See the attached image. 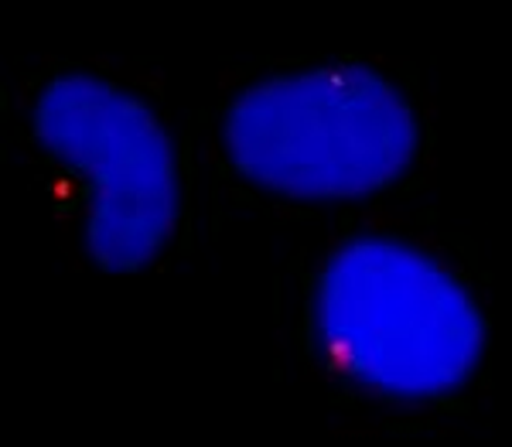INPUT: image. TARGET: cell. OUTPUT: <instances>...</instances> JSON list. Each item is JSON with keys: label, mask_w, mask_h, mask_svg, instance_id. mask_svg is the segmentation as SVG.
Wrapping results in <instances>:
<instances>
[{"label": "cell", "mask_w": 512, "mask_h": 447, "mask_svg": "<svg viewBox=\"0 0 512 447\" xmlns=\"http://www.w3.org/2000/svg\"><path fill=\"white\" fill-rule=\"evenodd\" d=\"M274 273V362L332 430L451 437L492 393V273L431 198L304 222Z\"/></svg>", "instance_id": "6da1fadb"}, {"label": "cell", "mask_w": 512, "mask_h": 447, "mask_svg": "<svg viewBox=\"0 0 512 447\" xmlns=\"http://www.w3.org/2000/svg\"><path fill=\"white\" fill-rule=\"evenodd\" d=\"M0 151L79 273L144 277L195 253L185 93L164 59H14L0 79Z\"/></svg>", "instance_id": "3957f363"}, {"label": "cell", "mask_w": 512, "mask_h": 447, "mask_svg": "<svg viewBox=\"0 0 512 447\" xmlns=\"http://www.w3.org/2000/svg\"><path fill=\"white\" fill-rule=\"evenodd\" d=\"M192 250L233 226H304L431 198L441 106L424 65L386 52L222 62L185 96Z\"/></svg>", "instance_id": "7a4b0ae2"}]
</instances>
